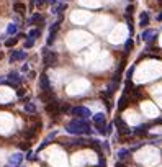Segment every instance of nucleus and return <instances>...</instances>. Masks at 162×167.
I'll use <instances>...</instances> for the list:
<instances>
[{"instance_id":"2","label":"nucleus","mask_w":162,"mask_h":167,"mask_svg":"<svg viewBox=\"0 0 162 167\" xmlns=\"http://www.w3.org/2000/svg\"><path fill=\"white\" fill-rule=\"evenodd\" d=\"M57 62V54L54 53V51H49L46 48V49H43V64L46 66V67H49V66H54Z\"/></svg>"},{"instance_id":"17","label":"nucleus","mask_w":162,"mask_h":167,"mask_svg":"<svg viewBox=\"0 0 162 167\" xmlns=\"http://www.w3.org/2000/svg\"><path fill=\"white\" fill-rule=\"evenodd\" d=\"M152 34H156V31H154V30H146L143 33V40L144 41H151V40H152Z\"/></svg>"},{"instance_id":"1","label":"nucleus","mask_w":162,"mask_h":167,"mask_svg":"<svg viewBox=\"0 0 162 167\" xmlns=\"http://www.w3.org/2000/svg\"><path fill=\"white\" fill-rule=\"evenodd\" d=\"M65 130H67V133H71V134H90L92 133L88 123L84 121V120H72L71 123L67 125Z\"/></svg>"},{"instance_id":"30","label":"nucleus","mask_w":162,"mask_h":167,"mask_svg":"<svg viewBox=\"0 0 162 167\" xmlns=\"http://www.w3.org/2000/svg\"><path fill=\"white\" fill-rule=\"evenodd\" d=\"M157 20H159V22H162V12L159 13V15H157Z\"/></svg>"},{"instance_id":"22","label":"nucleus","mask_w":162,"mask_h":167,"mask_svg":"<svg viewBox=\"0 0 162 167\" xmlns=\"http://www.w3.org/2000/svg\"><path fill=\"white\" fill-rule=\"evenodd\" d=\"M133 46H134L133 40H128V41H126V44H125V49H126V53H129V51L133 49Z\"/></svg>"},{"instance_id":"19","label":"nucleus","mask_w":162,"mask_h":167,"mask_svg":"<svg viewBox=\"0 0 162 167\" xmlns=\"http://www.w3.org/2000/svg\"><path fill=\"white\" fill-rule=\"evenodd\" d=\"M16 30H18V28H16L15 23H10V25L7 26V34H15Z\"/></svg>"},{"instance_id":"12","label":"nucleus","mask_w":162,"mask_h":167,"mask_svg":"<svg viewBox=\"0 0 162 167\" xmlns=\"http://www.w3.org/2000/svg\"><path fill=\"white\" fill-rule=\"evenodd\" d=\"M139 25L143 26V28L149 25V13H147V12H143L139 15Z\"/></svg>"},{"instance_id":"10","label":"nucleus","mask_w":162,"mask_h":167,"mask_svg":"<svg viewBox=\"0 0 162 167\" xmlns=\"http://www.w3.org/2000/svg\"><path fill=\"white\" fill-rule=\"evenodd\" d=\"M26 54L25 51H13L12 54H10V62H15V61H22V59H25Z\"/></svg>"},{"instance_id":"9","label":"nucleus","mask_w":162,"mask_h":167,"mask_svg":"<svg viewBox=\"0 0 162 167\" xmlns=\"http://www.w3.org/2000/svg\"><path fill=\"white\" fill-rule=\"evenodd\" d=\"M39 100L48 105V103H51V102H56V95H54V92H43L39 95Z\"/></svg>"},{"instance_id":"25","label":"nucleus","mask_w":162,"mask_h":167,"mask_svg":"<svg viewBox=\"0 0 162 167\" xmlns=\"http://www.w3.org/2000/svg\"><path fill=\"white\" fill-rule=\"evenodd\" d=\"M133 12H134V5H128V7H126V13H128V16H129Z\"/></svg>"},{"instance_id":"15","label":"nucleus","mask_w":162,"mask_h":167,"mask_svg":"<svg viewBox=\"0 0 162 167\" xmlns=\"http://www.w3.org/2000/svg\"><path fill=\"white\" fill-rule=\"evenodd\" d=\"M39 34H41V31L38 30V28H33V30L30 31L28 34H26V38H28V40H33V41H34V40H36L38 36H39Z\"/></svg>"},{"instance_id":"6","label":"nucleus","mask_w":162,"mask_h":167,"mask_svg":"<svg viewBox=\"0 0 162 167\" xmlns=\"http://www.w3.org/2000/svg\"><path fill=\"white\" fill-rule=\"evenodd\" d=\"M59 105L61 103L57 102H51V103H48L46 105V113H49V115H53V116H56V115H59Z\"/></svg>"},{"instance_id":"21","label":"nucleus","mask_w":162,"mask_h":167,"mask_svg":"<svg viewBox=\"0 0 162 167\" xmlns=\"http://www.w3.org/2000/svg\"><path fill=\"white\" fill-rule=\"evenodd\" d=\"M65 111H71V107H69L67 103H62V105H59V113H65Z\"/></svg>"},{"instance_id":"7","label":"nucleus","mask_w":162,"mask_h":167,"mask_svg":"<svg viewBox=\"0 0 162 167\" xmlns=\"http://www.w3.org/2000/svg\"><path fill=\"white\" fill-rule=\"evenodd\" d=\"M115 123H116V126H118V130H120V133H121V134H129V133H131L129 126H128V125H126L125 121L121 120V118H116Z\"/></svg>"},{"instance_id":"4","label":"nucleus","mask_w":162,"mask_h":167,"mask_svg":"<svg viewBox=\"0 0 162 167\" xmlns=\"http://www.w3.org/2000/svg\"><path fill=\"white\" fill-rule=\"evenodd\" d=\"M61 22H62V16H59V20H57L53 26H51L49 36H48V46H51V44L54 43V40H56V33L59 31V28H61Z\"/></svg>"},{"instance_id":"8","label":"nucleus","mask_w":162,"mask_h":167,"mask_svg":"<svg viewBox=\"0 0 162 167\" xmlns=\"http://www.w3.org/2000/svg\"><path fill=\"white\" fill-rule=\"evenodd\" d=\"M22 161H23V156L20 154V152H16V154H12V156H10L8 166H10V167H18Z\"/></svg>"},{"instance_id":"11","label":"nucleus","mask_w":162,"mask_h":167,"mask_svg":"<svg viewBox=\"0 0 162 167\" xmlns=\"http://www.w3.org/2000/svg\"><path fill=\"white\" fill-rule=\"evenodd\" d=\"M30 25H34V23H44V16L41 15V13H34V15H31V18L28 20Z\"/></svg>"},{"instance_id":"18","label":"nucleus","mask_w":162,"mask_h":167,"mask_svg":"<svg viewBox=\"0 0 162 167\" xmlns=\"http://www.w3.org/2000/svg\"><path fill=\"white\" fill-rule=\"evenodd\" d=\"M128 156H129V151H128V149H120V151H118L120 161H125V159H128Z\"/></svg>"},{"instance_id":"28","label":"nucleus","mask_w":162,"mask_h":167,"mask_svg":"<svg viewBox=\"0 0 162 167\" xmlns=\"http://www.w3.org/2000/svg\"><path fill=\"white\" fill-rule=\"evenodd\" d=\"M16 93H18V97H23V95H25V90H23V89H18V90H16Z\"/></svg>"},{"instance_id":"14","label":"nucleus","mask_w":162,"mask_h":167,"mask_svg":"<svg viewBox=\"0 0 162 167\" xmlns=\"http://www.w3.org/2000/svg\"><path fill=\"white\" fill-rule=\"evenodd\" d=\"M128 102H129V98H128V95L125 93V95H123L121 98H120V102H118V110H120V111L125 110L126 107H128Z\"/></svg>"},{"instance_id":"5","label":"nucleus","mask_w":162,"mask_h":167,"mask_svg":"<svg viewBox=\"0 0 162 167\" xmlns=\"http://www.w3.org/2000/svg\"><path fill=\"white\" fill-rule=\"evenodd\" d=\"M39 89L43 90V92H53L51 90V82H49V77H48L46 72H43L39 77Z\"/></svg>"},{"instance_id":"24","label":"nucleus","mask_w":162,"mask_h":167,"mask_svg":"<svg viewBox=\"0 0 162 167\" xmlns=\"http://www.w3.org/2000/svg\"><path fill=\"white\" fill-rule=\"evenodd\" d=\"M33 44H34L33 40H26V41H25V48H26V49H28V48H31Z\"/></svg>"},{"instance_id":"27","label":"nucleus","mask_w":162,"mask_h":167,"mask_svg":"<svg viewBox=\"0 0 162 167\" xmlns=\"http://www.w3.org/2000/svg\"><path fill=\"white\" fill-rule=\"evenodd\" d=\"M30 148V142H22L20 144V149H28Z\"/></svg>"},{"instance_id":"16","label":"nucleus","mask_w":162,"mask_h":167,"mask_svg":"<svg viewBox=\"0 0 162 167\" xmlns=\"http://www.w3.org/2000/svg\"><path fill=\"white\" fill-rule=\"evenodd\" d=\"M18 43V36H13V38H8L5 41V48H13L15 44Z\"/></svg>"},{"instance_id":"32","label":"nucleus","mask_w":162,"mask_h":167,"mask_svg":"<svg viewBox=\"0 0 162 167\" xmlns=\"http://www.w3.org/2000/svg\"><path fill=\"white\" fill-rule=\"evenodd\" d=\"M3 57V53H2V51H0V59H2Z\"/></svg>"},{"instance_id":"20","label":"nucleus","mask_w":162,"mask_h":167,"mask_svg":"<svg viewBox=\"0 0 162 167\" xmlns=\"http://www.w3.org/2000/svg\"><path fill=\"white\" fill-rule=\"evenodd\" d=\"M25 111H28V113H36V107L28 102V103H25Z\"/></svg>"},{"instance_id":"29","label":"nucleus","mask_w":162,"mask_h":167,"mask_svg":"<svg viewBox=\"0 0 162 167\" xmlns=\"http://www.w3.org/2000/svg\"><path fill=\"white\" fill-rule=\"evenodd\" d=\"M46 2H48V3H51V5H54V3L57 2V0H46Z\"/></svg>"},{"instance_id":"23","label":"nucleus","mask_w":162,"mask_h":167,"mask_svg":"<svg viewBox=\"0 0 162 167\" xmlns=\"http://www.w3.org/2000/svg\"><path fill=\"white\" fill-rule=\"evenodd\" d=\"M64 8H65V3H59V5H57L56 8L53 10V12H54V13H62Z\"/></svg>"},{"instance_id":"31","label":"nucleus","mask_w":162,"mask_h":167,"mask_svg":"<svg viewBox=\"0 0 162 167\" xmlns=\"http://www.w3.org/2000/svg\"><path fill=\"white\" fill-rule=\"evenodd\" d=\"M116 167H126L125 164H121V162H118V164H116Z\"/></svg>"},{"instance_id":"26","label":"nucleus","mask_w":162,"mask_h":167,"mask_svg":"<svg viewBox=\"0 0 162 167\" xmlns=\"http://www.w3.org/2000/svg\"><path fill=\"white\" fill-rule=\"evenodd\" d=\"M34 3H36V7H38V8H41V7H43L44 3H46V0H36Z\"/></svg>"},{"instance_id":"3","label":"nucleus","mask_w":162,"mask_h":167,"mask_svg":"<svg viewBox=\"0 0 162 167\" xmlns=\"http://www.w3.org/2000/svg\"><path fill=\"white\" fill-rule=\"evenodd\" d=\"M71 113L74 116H77V120H85L92 115V111L87 107H74V108H71Z\"/></svg>"},{"instance_id":"13","label":"nucleus","mask_w":162,"mask_h":167,"mask_svg":"<svg viewBox=\"0 0 162 167\" xmlns=\"http://www.w3.org/2000/svg\"><path fill=\"white\" fill-rule=\"evenodd\" d=\"M13 10H15L16 13H20V15H25V12H26V5H25V3H22V2H16L15 5H13Z\"/></svg>"}]
</instances>
